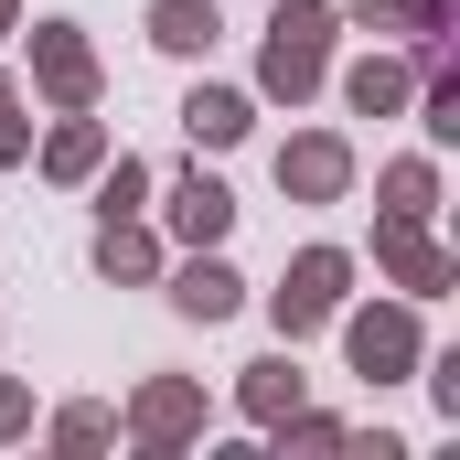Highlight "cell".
Masks as SVG:
<instances>
[{
  "mask_svg": "<svg viewBox=\"0 0 460 460\" xmlns=\"http://www.w3.org/2000/svg\"><path fill=\"white\" fill-rule=\"evenodd\" d=\"M150 32H161L172 54H193V43H215V11H204V0H161V11H150Z\"/></svg>",
  "mask_w": 460,
  "mask_h": 460,
  "instance_id": "cell-4",
  "label": "cell"
},
{
  "mask_svg": "<svg viewBox=\"0 0 460 460\" xmlns=\"http://www.w3.org/2000/svg\"><path fill=\"white\" fill-rule=\"evenodd\" d=\"M353 108H396V65H364L353 75Z\"/></svg>",
  "mask_w": 460,
  "mask_h": 460,
  "instance_id": "cell-10",
  "label": "cell"
},
{
  "mask_svg": "<svg viewBox=\"0 0 460 460\" xmlns=\"http://www.w3.org/2000/svg\"><path fill=\"white\" fill-rule=\"evenodd\" d=\"M279 172H289L300 193H332V182H343V150H332V139H311V150H289Z\"/></svg>",
  "mask_w": 460,
  "mask_h": 460,
  "instance_id": "cell-6",
  "label": "cell"
},
{
  "mask_svg": "<svg viewBox=\"0 0 460 460\" xmlns=\"http://www.w3.org/2000/svg\"><path fill=\"white\" fill-rule=\"evenodd\" d=\"M0 11H11V0H0Z\"/></svg>",
  "mask_w": 460,
  "mask_h": 460,
  "instance_id": "cell-13",
  "label": "cell"
},
{
  "mask_svg": "<svg viewBox=\"0 0 460 460\" xmlns=\"http://www.w3.org/2000/svg\"><path fill=\"white\" fill-rule=\"evenodd\" d=\"M311 75H322V11H289V22L268 32V86H279V97H300Z\"/></svg>",
  "mask_w": 460,
  "mask_h": 460,
  "instance_id": "cell-1",
  "label": "cell"
},
{
  "mask_svg": "<svg viewBox=\"0 0 460 460\" xmlns=\"http://www.w3.org/2000/svg\"><path fill=\"white\" fill-rule=\"evenodd\" d=\"M332 289H343V257H300V279L279 289V322H289V332H311V322L332 311Z\"/></svg>",
  "mask_w": 460,
  "mask_h": 460,
  "instance_id": "cell-2",
  "label": "cell"
},
{
  "mask_svg": "<svg viewBox=\"0 0 460 460\" xmlns=\"http://www.w3.org/2000/svg\"><path fill=\"white\" fill-rule=\"evenodd\" d=\"M22 150V118H11V86H0V161Z\"/></svg>",
  "mask_w": 460,
  "mask_h": 460,
  "instance_id": "cell-12",
  "label": "cell"
},
{
  "mask_svg": "<svg viewBox=\"0 0 460 460\" xmlns=\"http://www.w3.org/2000/svg\"><path fill=\"white\" fill-rule=\"evenodd\" d=\"M182 118H193V139H235V128H246V108H235V97H193Z\"/></svg>",
  "mask_w": 460,
  "mask_h": 460,
  "instance_id": "cell-8",
  "label": "cell"
},
{
  "mask_svg": "<svg viewBox=\"0 0 460 460\" xmlns=\"http://www.w3.org/2000/svg\"><path fill=\"white\" fill-rule=\"evenodd\" d=\"M226 193H215V182H204V172H193V182H182V235H226Z\"/></svg>",
  "mask_w": 460,
  "mask_h": 460,
  "instance_id": "cell-7",
  "label": "cell"
},
{
  "mask_svg": "<svg viewBox=\"0 0 460 460\" xmlns=\"http://www.w3.org/2000/svg\"><path fill=\"white\" fill-rule=\"evenodd\" d=\"M172 300H182L193 322H226V311H235V279H226V268H182V289H172Z\"/></svg>",
  "mask_w": 460,
  "mask_h": 460,
  "instance_id": "cell-5",
  "label": "cell"
},
{
  "mask_svg": "<svg viewBox=\"0 0 460 460\" xmlns=\"http://www.w3.org/2000/svg\"><path fill=\"white\" fill-rule=\"evenodd\" d=\"M353 364H364V375H396V364H407V322H396V311H385V322H353Z\"/></svg>",
  "mask_w": 460,
  "mask_h": 460,
  "instance_id": "cell-3",
  "label": "cell"
},
{
  "mask_svg": "<svg viewBox=\"0 0 460 460\" xmlns=\"http://www.w3.org/2000/svg\"><path fill=\"white\" fill-rule=\"evenodd\" d=\"M289 396H300V385H289V364H257V418H279Z\"/></svg>",
  "mask_w": 460,
  "mask_h": 460,
  "instance_id": "cell-11",
  "label": "cell"
},
{
  "mask_svg": "<svg viewBox=\"0 0 460 460\" xmlns=\"http://www.w3.org/2000/svg\"><path fill=\"white\" fill-rule=\"evenodd\" d=\"M97 268H108V279H128V268H150V246H139V235H118V226H108V246H97Z\"/></svg>",
  "mask_w": 460,
  "mask_h": 460,
  "instance_id": "cell-9",
  "label": "cell"
}]
</instances>
